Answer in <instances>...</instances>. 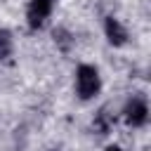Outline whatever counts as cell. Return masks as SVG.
I'll return each mask as SVG.
<instances>
[{
	"mask_svg": "<svg viewBox=\"0 0 151 151\" xmlns=\"http://www.w3.org/2000/svg\"><path fill=\"white\" fill-rule=\"evenodd\" d=\"M76 87H78V94L83 99H90L99 92V73L94 66L90 64H83L76 73Z\"/></svg>",
	"mask_w": 151,
	"mask_h": 151,
	"instance_id": "cell-1",
	"label": "cell"
},
{
	"mask_svg": "<svg viewBox=\"0 0 151 151\" xmlns=\"http://www.w3.org/2000/svg\"><path fill=\"white\" fill-rule=\"evenodd\" d=\"M52 7H54V0H31V5H28V26L40 28L45 24V19L50 17Z\"/></svg>",
	"mask_w": 151,
	"mask_h": 151,
	"instance_id": "cell-2",
	"label": "cell"
},
{
	"mask_svg": "<svg viewBox=\"0 0 151 151\" xmlns=\"http://www.w3.org/2000/svg\"><path fill=\"white\" fill-rule=\"evenodd\" d=\"M146 118H149V109H146V101H144V99H132V101L125 106V120H127L132 127L144 125Z\"/></svg>",
	"mask_w": 151,
	"mask_h": 151,
	"instance_id": "cell-3",
	"label": "cell"
},
{
	"mask_svg": "<svg viewBox=\"0 0 151 151\" xmlns=\"http://www.w3.org/2000/svg\"><path fill=\"white\" fill-rule=\"evenodd\" d=\"M106 35H109V42L111 45H125V40H127V31L123 28V24L118 21V19H113V17H109L106 19Z\"/></svg>",
	"mask_w": 151,
	"mask_h": 151,
	"instance_id": "cell-4",
	"label": "cell"
},
{
	"mask_svg": "<svg viewBox=\"0 0 151 151\" xmlns=\"http://www.w3.org/2000/svg\"><path fill=\"white\" fill-rule=\"evenodd\" d=\"M12 52V35L7 31H0V59H7Z\"/></svg>",
	"mask_w": 151,
	"mask_h": 151,
	"instance_id": "cell-5",
	"label": "cell"
},
{
	"mask_svg": "<svg viewBox=\"0 0 151 151\" xmlns=\"http://www.w3.org/2000/svg\"><path fill=\"white\" fill-rule=\"evenodd\" d=\"M106 151H120V149H118V146H109Z\"/></svg>",
	"mask_w": 151,
	"mask_h": 151,
	"instance_id": "cell-6",
	"label": "cell"
}]
</instances>
